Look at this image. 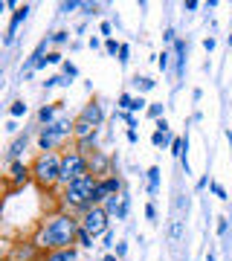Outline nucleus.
I'll list each match as a JSON object with an SVG mask.
<instances>
[{"label": "nucleus", "mask_w": 232, "mask_h": 261, "mask_svg": "<svg viewBox=\"0 0 232 261\" xmlns=\"http://www.w3.org/2000/svg\"><path fill=\"white\" fill-rule=\"evenodd\" d=\"M163 38H166V44H174V41H177L174 29H166V35H163Z\"/></svg>", "instance_id": "37998d69"}, {"label": "nucleus", "mask_w": 232, "mask_h": 261, "mask_svg": "<svg viewBox=\"0 0 232 261\" xmlns=\"http://www.w3.org/2000/svg\"><path fill=\"white\" fill-rule=\"evenodd\" d=\"M102 238H105V250H111V247H116V244H113V232H111V229H108V232H105Z\"/></svg>", "instance_id": "4c0bfd02"}, {"label": "nucleus", "mask_w": 232, "mask_h": 261, "mask_svg": "<svg viewBox=\"0 0 232 261\" xmlns=\"http://www.w3.org/2000/svg\"><path fill=\"white\" fill-rule=\"evenodd\" d=\"M27 113H29V105L27 102H20V99H18V102L9 105V116H12V119H20V116H27Z\"/></svg>", "instance_id": "aec40b11"}, {"label": "nucleus", "mask_w": 232, "mask_h": 261, "mask_svg": "<svg viewBox=\"0 0 232 261\" xmlns=\"http://www.w3.org/2000/svg\"><path fill=\"white\" fill-rule=\"evenodd\" d=\"M128 56H131V47H128V44H122V49H119V64H128Z\"/></svg>", "instance_id": "72a5a7b5"}, {"label": "nucleus", "mask_w": 232, "mask_h": 261, "mask_svg": "<svg viewBox=\"0 0 232 261\" xmlns=\"http://www.w3.org/2000/svg\"><path fill=\"white\" fill-rule=\"evenodd\" d=\"M38 250H41V247H38L35 241H20V244H15V247H12L9 261H35Z\"/></svg>", "instance_id": "9b49d317"}, {"label": "nucleus", "mask_w": 232, "mask_h": 261, "mask_svg": "<svg viewBox=\"0 0 232 261\" xmlns=\"http://www.w3.org/2000/svg\"><path fill=\"white\" fill-rule=\"evenodd\" d=\"M180 232H183V226H180V221H174L171 224V238H180Z\"/></svg>", "instance_id": "58836bf2"}, {"label": "nucleus", "mask_w": 232, "mask_h": 261, "mask_svg": "<svg viewBox=\"0 0 232 261\" xmlns=\"http://www.w3.org/2000/svg\"><path fill=\"white\" fill-rule=\"evenodd\" d=\"M32 180H35L41 189H53L58 186V180H61V154L58 151H41L32 163Z\"/></svg>", "instance_id": "f03ea898"}, {"label": "nucleus", "mask_w": 232, "mask_h": 261, "mask_svg": "<svg viewBox=\"0 0 232 261\" xmlns=\"http://www.w3.org/2000/svg\"><path fill=\"white\" fill-rule=\"evenodd\" d=\"M183 9H186V12H197V9H200V3H197V0H186Z\"/></svg>", "instance_id": "e433bc0d"}, {"label": "nucleus", "mask_w": 232, "mask_h": 261, "mask_svg": "<svg viewBox=\"0 0 232 261\" xmlns=\"http://www.w3.org/2000/svg\"><path fill=\"white\" fill-rule=\"evenodd\" d=\"M229 229V218H218V235H226Z\"/></svg>", "instance_id": "473e14b6"}, {"label": "nucleus", "mask_w": 232, "mask_h": 261, "mask_svg": "<svg viewBox=\"0 0 232 261\" xmlns=\"http://www.w3.org/2000/svg\"><path fill=\"white\" fill-rule=\"evenodd\" d=\"M226 44H229V47H232V35H229V38H226Z\"/></svg>", "instance_id": "8fccbe9b"}, {"label": "nucleus", "mask_w": 232, "mask_h": 261, "mask_svg": "<svg viewBox=\"0 0 232 261\" xmlns=\"http://www.w3.org/2000/svg\"><path fill=\"white\" fill-rule=\"evenodd\" d=\"M148 116H151V119H163V105H160V102H151V105H148Z\"/></svg>", "instance_id": "7c9ffc66"}, {"label": "nucleus", "mask_w": 232, "mask_h": 261, "mask_svg": "<svg viewBox=\"0 0 232 261\" xmlns=\"http://www.w3.org/2000/svg\"><path fill=\"white\" fill-rule=\"evenodd\" d=\"M209 186H212V192H215L218 197H221V200H226V189H223L221 183H209Z\"/></svg>", "instance_id": "f704fd0d"}, {"label": "nucleus", "mask_w": 232, "mask_h": 261, "mask_svg": "<svg viewBox=\"0 0 232 261\" xmlns=\"http://www.w3.org/2000/svg\"><path fill=\"white\" fill-rule=\"evenodd\" d=\"M75 119H84V122H90V125H96V128H102V125H105V108L93 99V102L84 105L82 113H79Z\"/></svg>", "instance_id": "9d476101"}, {"label": "nucleus", "mask_w": 232, "mask_h": 261, "mask_svg": "<svg viewBox=\"0 0 232 261\" xmlns=\"http://www.w3.org/2000/svg\"><path fill=\"white\" fill-rule=\"evenodd\" d=\"M99 32L105 35V41H108V38H113V23H111V20H102V27H99Z\"/></svg>", "instance_id": "2f4dec72"}, {"label": "nucleus", "mask_w": 232, "mask_h": 261, "mask_svg": "<svg viewBox=\"0 0 232 261\" xmlns=\"http://www.w3.org/2000/svg\"><path fill=\"white\" fill-rule=\"evenodd\" d=\"M102 261H119V258H116V255H113V252H108V255H105Z\"/></svg>", "instance_id": "de8ad7c7"}, {"label": "nucleus", "mask_w": 232, "mask_h": 261, "mask_svg": "<svg viewBox=\"0 0 232 261\" xmlns=\"http://www.w3.org/2000/svg\"><path fill=\"white\" fill-rule=\"evenodd\" d=\"M119 49H122V44H116V38H108L105 41V53L108 56H119Z\"/></svg>", "instance_id": "a878e982"}, {"label": "nucleus", "mask_w": 232, "mask_h": 261, "mask_svg": "<svg viewBox=\"0 0 232 261\" xmlns=\"http://www.w3.org/2000/svg\"><path fill=\"white\" fill-rule=\"evenodd\" d=\"M134 84H137V90H139V96L142 93H148V90H154V79H148V75H137V79H134Z\"/></svg>", "instance_id": "6ab92c4d"}, {"label": "nucleus", "mask_w": 232, "mask_h": 261, "mask_svg": "<svg viewBox=\"0 0 232 261\" xmlns=\"http://www.w3.org/2000/svg\"><path fill=\"white\" fill-rule=\"evenodd\" d=\"M145 218H148V221H157V206H154V203L145 206Z\"/></svg>", "instance_id": "c9c22d12"}, {"label": "nucleus", "mask_w": 232, "mask_h": 261, "mask_svg": "<svg viewBox=\"0 0 232 261\" xmlns=\"http://www.w3.org/2000/svg\"><path fill=\"white\" fill-rule=\"evenodd\" d=\"M122 189H125V183H122L119 174H108V177L99 180V186H96V192H93L90 197V206L96 209V206H105L108 203V197H116L122 195Z\"/></svg>", "instance_id": "39448f33"}, {"label": "nucleus", "mask_w": 232, "mask_h": 261, "mask_svg": "<svg viewBox=\"0 0 232 261\" xmlns=\"http://www.w3.org/2000/svg\"><path fill=\"white\" fill-rule=\"evenodd\" d=\"M157 67L163 70V73H166L168 67H171V53H168V49H163V53H160V58H157Z\"/></svg>", "instance_id": "b1692460"}, {"label": "nucleus", "mask_w": 232, "mask_h": 261, "mask_svg": "<svg viewBox=\"0 0 232 261\" xmlns=\"http://www.w3.org/2000/svg\"><path fill=\"white\" fill-rule=\"evenodd\" d=\"M206 261H215V255H212V252H209V255H206Z\"/></svg>", "instance_id": "09e8293b"}, {"label": "nucleus", "mask_w": 232, "mask_h": 261, "mask_svg": "<svg viewBox=\"0 0 232 261\" xmlns=\"http://www.w3.org/2000/svg\"><path fill=\"white\" fill-rule=\"evenodd\" d=\"M32 180V168L27 166V163H9V183H12V189H23Z\"/></svg>", "instance_id": "1a4fd4ad"}, {"label": "nucleus", "mask_w": 232, "mask_h": 261, "mask_svg": "<svg viewBox=\"0 0 232 261\" xmlns=\"http://www.w3.org/2000/svg\"><path fill=\"white\" fill-rule=\"evenodd\" d=\"M93 241H96V238H93L90 232L79 229V235H75V247H79V250H93Z\"/></svg>", "instance_id": "a211bd4d"}, {"label": "nucleus", "mask_w": 232, "mask_h": 261, "mask_svg": "<svg viewBox=\"0 0 232 261\" xmlns=\"http://www.w3.org/2000/svg\"><path fill=\"white\" fill-rule=\"evenodd\" d=\"M87 47H90V49H99V47H102V41H99L96 35H90V41H87Z\"/></svg>", "instance_id": "a19ab883"}, {"label": "nucleus", "mask_w": 232, "mask_h": 261, "mask_svg": "<svg viewBox=\"0 0 232 261\" xmlns=\"http://www.w3.org/2000/svg\"><path fill=\"white\" fill-rule=\"evenodd\" d=\"M108 218H111V215L105 212L102 206H96V209H90V212H84L79 221H82L84 232H90L93 238H99V235L108 232Z\"/></svg>", "instance_id": "423d86ee"}, {"label": "nucleus", "mask_w": 232, "mask_h": 261, "mask_svg": "<svg viewBox=\"0 0 232 261\" xmlns=\"http://www.w3.org/2000/svg\"><path fill=\"white\" fill-rule=\"evenodd\" d=\"M6 130H9V134H18V122L9 119V122H6Z\"/></svg>", "instance_id": "c03bdc74"}, {"label": "nucleus", "mask_w": 232, "mask_h": 261, "mask_svg": "<svg viewBox=\"0 0 232 261\" xmlns=\"http://www.w3.org/2000/svg\"><path fill=\"white\" fill-rule=\"evenodd\" d=\"M151 142H154V145H157V148H171V134H168V130H154V134H151Z\"/></svg>", "instance_id": "f3484780"}, {"label": "nucleus", "mask_w": 232, "mask_h": 261, "mask_svg": "<svg viewBox=\"0 0 232 261\" xmlns=\"http://www.w3.org/2000/svg\"><path fill=\"white\" fill-rule=\"evenodd\" d=\"M148 105H151V102H145L142 96H134V105H131V111H128V113H139V111H145Z\"/></svg>", "instance_id": "c85d7f7f"}, {"label": "nucleus", "mask_w": 232, "mask_h": 261, "mask_svg": "<svg viewBox=\"0 0 232 261\" xmlns=\"http://www.w3.org/2000/svg\"><path fill=\"white\" fill-rule=\"evenodd\" d=\"M203 49H206V53H212V49H215V38H212V35L203 38Z\"/></svg>", "instance_id": "ea45409f"}, {"label": "nucleus", "mask_w": 232, "mask_h": 261, "mask_svg": "<svg viewBox=\"0 0 232 261\" xmlns=\"http://www.w3.org/2000/svg\"><path fill=\"white\" fill-rule=\"evenodd\" d=\"M75 134V119L73 116H58L53 125L38 130V148L41 151H56L61 148L70 137Z\"/></svg>", "instance_id": "7ed1b4c3"}, {"label": "nucleus", "mask_w": 232, "mask_h": 261, "mask_svg": "<svg viewBox=\"0 0 232 261\" xmlns=\"http://www.w3.org/2000/svg\"><path fill=\"white\" fill-rule=\"evenodd\" d=\"M29 12H32V6L29 3H23L15 15H12V20H9V29H6V35H3V47H12L15 44V35H18V29H20V23H27V18H29Z\"/></svg>", "instance_id": "6e6552de"}, {"label": "nucleus", "mask_w": 232, "mask_h": 261, "mask_svg": "<svg viewBox=\"0 0 232 261\" xmlns=\"http://www.w3.org/2000/svg\"><path fill=\"white\" fill-rule=\"evenodd\" d=\"M87 166H90V174H96V177L102 180V177H108V174H113L111 166H116V160L108 157V154L99 148V151H93L90 157H87Z\"/></svg>", "instance_id": "0eeeda50"}, {"label": "nucleus", "mask_w": 232, "mask_h": 261, "mask_svg": "<svg viewBox=\"0 0 232 261\" xmlns=\"http://www.w3.org/2000/svg\"><path fill=\"white\" fill-rule=\"evenodd\" d=\"M186 137H177L174 142H171V154H174L177 160H186Z\"/></svg>", "instance_id": "4be33fe9"}, {"label": "nucleus", "mask_w": 232, "mask_h": 261, "mask_svg": "<svg viewBox=\"0 0 232 261\" xmlns=\"http://www.w3.org/2000/svg\"><path fill=\"white\" fill-rule=\"evenodd\" d=\"M67 41H70V32H67V29H58V32L49 35V44H53V47H61V44H67Z\"/></svg>", "instance_id": "412c9836"}, {"label": "nucleus", "mask_w": 232, "mask_h": 261, "mask_svg": "<svg viewBox=\"0 0 232 261\" xmlns=\"http://www.w3.org/2000/svg\"><path fill=\"white\" fill-rule=\"evenodd\" d=\"M27 145H29V130H23V134H18V137L12 140L9 151H6V163H18L20 154L27 151Z\"/></svg>", "instance_id": "f8f14e48"}, {"label": "nucleus", "mask_w": 232, "mask_h": 261, "mask_svg": "<svg viewBox=\"0 0 232 261\" xmlns=\"http://www.w3.org/2000/svg\"><path fill=\"white\" fill-rule=\"evenodd\" d=\"M61 70H64V75H67V79H73V82L79 79V67H75L73 61H64V67H61Z\"/></svg>", "instance_id": "c756f323"}, {"label": "nucleus", "mask_w": 232, "mask_h": 261, "mask_svg": "<svg viewBox=\"0 0 232 261\" xmlns=\"http://www.w3.org/2000/svg\"><path fill=\"white\" fill-rule=\"evenodd\" d=\"M82 15L84 18H96L99 15V3H82Z\"/></svg>", "instance_id": "cd10ccee"}, {"label": "nucleus", "mask_w": 232, "mask_h": 261, "mask_svg": "<svg viewBox=\"0 0 232 261\" xmlns=\"http://www.w3.org/2000/svg\"><path fill=\"white\" fill-rule=\"evenodd\" d=\"M157 130H168V122H166V116H163V119H157Z\"/></svg>", "instance_id": "49530a36"}, {"label": "nucleus", "mask_w": 232, "mask_h": 261, "mask_svg": "<svg viewBox=\"0 0 232 261\" xmlns=\"http://www.w3.org/2000/svg\"><path fill=\"white\" fill-rule=\"evenodd\" d=\"M82 229V221L70 212H58L49 215L41 229L35 232V244L41 250L53 252V250H67V247H75V235Z\"/></svg>", "instance_id": "f257e3e1"}, {"label": "nucleus", "mask_w": 232, "mask_h": 261, "mask_svg": "<svg viewBox=\"0 0 232 261\" xmlns=\"http://www.w3.org/2000/svg\"><path fill=\"white\" fill-rule=\"evenodd\" d=\"M186 53H189V44H186L183 38H177L174 41V64H177V75L186 73Z\"/></svg>", "instance_id": "ddd939ff"}, {"label": "nucleus", "mask_w": 232, "mask_h": 261, "mask_svg": "<svg viewBox=\"0 0 232 261\" xmlns=\"http://www.w3.org/2000/svg\"><path fill=\"white\" fill-rule=\"evenodd\" d=\"M84 174H90L87 157H84V154H79L75 148L64 151V154H61V180H58V186H61V189H67L70 183H75V180H82Z\"/></svg>", "instance_id": "20e7f679"}, {"label": "nucleus", "mask_w": 232, "mask_h": 261, "mask_svg": "<svg viewBox=\"0 0 232 261\" xmlns=\"http://www.w3.org/2000/svg\"><path fill=\"white\" fill-rule=\"evenodd\" d=\"M160 166H151L148 171H145V180H148V195H157L160 192Z\"/></svg>", "instance_id": "dca6fc26"}, {"label": "nucleus", "mask_w": 232, "mask_h": 261, "mask_svg": "<svg viewBox=\"0 0 232 261\" xmlns=\"http://www.w3.org/2000/svg\"><path fill=\"white\" fill-rule=\"evenodd\" d=\"M128 209H131V197L122 195V206H119V212L113 215V218H116V221H125V218H128Z\"/></svg>", "instance_id": "5701e85b"}, {"label": "nucleus", "mask_w": 232, "mask_h": 261, "mask_svg": "<svg viewBox=\"0 0 232 261\" xmlns=\"http://www.w3.org/2000/svg\"><path fill=\"white\" fill-rule=\"evenodd\" d=\"M116 105H119V111L128 113V111H131V105H134V96H131V93H122L119 99H116Z\"/></svg>", "instance_id": "bb28decb"}, {"label": "nucleus", "mask_w": 232, "mask_h": 261, "mask_svg": "<svg viewBox=\"0 0 232 261\" xmlns=\"http://www.w3.org/2000/svg\"><path fill=\"white\" fill-rule=\"evenodd\" d=\"M44 261H79V247H67V250H53L46 252Z\"/></svg>", "instance_id": "4468645a"}, {"label": "nucleus", "mask_w": 232, "mask_h": 261, "mask_svg": "<svg viewBox=\"0 0 232 261\" xmlns=\"http://www.w3.org/2000/svg\"><path fill=\"white\" fill-rule=\"evenodd\" d=\"M125 252H128V244H116V258H122V255H125Z\"/></svg>", "instance_id": "79ce46f5"}, {"label": "nucleus", "mask_w": 232, "mask_h": 261, "mask_svg": "<svg viewBox=\"0 0 232 261\" xmlns=\"http://www.w3.org/2000/svg\"><path fill=\"white\" fill-rule=\"evenodd\" d=\"M125 137H128V142H131V145H134V142H139V134H137V130H128Z\"/></svg>", "instance_id": "a18cd8bd"}, {"label": "nucleus", "mask_w": 232, "mask_h": 261, "mask_svg": "<svg viewBox=\"0 0 232 261\" xmlns=\"http://www.w3.org/2000/svg\"><path fill=\"white\" fill-rule=\"evenodd\" d=\"M96 134H99V128H96V125H90V122H84V119H75L73 140H90V137H96Z\"/></svg>", "instance_id": "2eb2a0df"}, {"label": "nucleus", "mask_w": 232, "mask_h": 261, "mask_svg": "<svg viewBox=\"0 0 232 261\" xmlns=\"http://www.w3.org/2000/svg\"><path fill=\"white\" fill-rule=\"evenodd\" d=\"M58 9H61V15H70V12L82 9V3H79V0H64V3L58 6Z\"/></svg>", "instance_id": "393cba45"}]
</instances>
